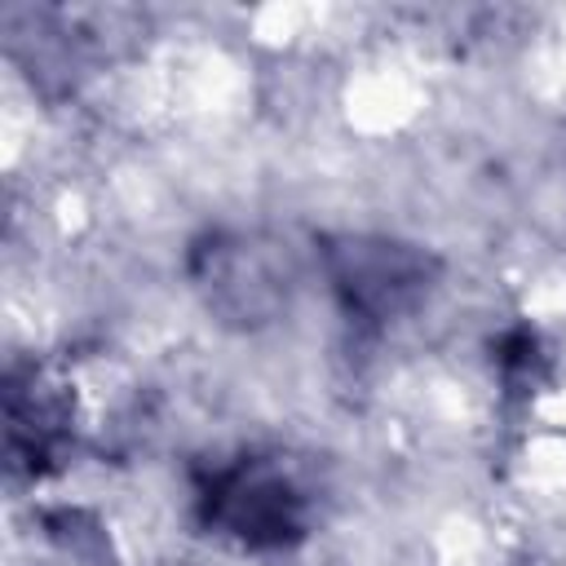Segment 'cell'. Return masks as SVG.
Listing matches in <instances>:
<instances>
[{"mask_svg":"<svg viewBox=\"0 0 566 566\" xmlns=\"http://www.w3.org/2000/svg\"><path fill=\"white\" fill-rule=\"evenodd\" d=\"M208 517L248 548H274L301 535L305 500L274 469H230L203 491Z\"/></svg>","mask_w":566,"mask_h":566,"instance_id":"6da1fadb","label":"cell"},{"mask_svg":"<svg viewBox=\"0 0 566 566\" xmlns=\"http://www.w3.org/2000/svg\"><path fill=\"white\" fill-rule=\"evenodd\" d=\"M332 274H336V287L345 292L349 305H358L367 314H389L420 292L424 261L398 243H363L358 239V243L340 248Z\"/></svg>","mask_w":566,"mask_h":566,"instance_id":"7a4b0ae2","label":"cell"}]
</instances>
